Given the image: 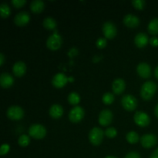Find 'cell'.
Masks as SVG:
<instances>
[{
    "label": "cell",
    "mask_w": 158,
    "mask_h": 158,
    "mask_svg": "<svg viewBox=\"0 0 158 158\" xmlns=\"http://www.w3.org/2000/svg\"><path fill=\"white\" fill-rule=\"evenodd\" d=\"M157 91V84L153 81H147L140 88V96L144 100L152 99Z\"/></svg>",
    "instance_id": "cell-1"
},
{
    "label": "cell",
    "mask_w": 158,
    "mask_h": 158,
    "mask_svg": "<svg viewBox=\"0 0 158 158\" xmlns=\"http://www.w3.org/2000/svg\"><path fill=\"white\" fill-rule=\"evenodd\" d=\"M29 136L34 139H43L46 134V130L44 126L38 123L31 125L29 128Z\"/></svg>",
    "instance_id": "cell-2"
},
{
    "label": "cell",
    "mask_w": 158,
    "mask_h": 158,
    "mask_svg": "<svg viewBox=\"0 0 158 158\" xmlns=\"http://www.w3.org/2000/svg\"><path fill=\"white\" fill-rule=\"evenodd\" d=\"M104 132L99 127H94L90 130L89 134V140L93 145H100L103 140Z\"/></svg>",
    "instance_id": "cell-3"
},
{
    "label": "cell",
    "mask_w": 158,
    "mask_h": 158,
    "mask_svg": "<svg viewBox=\"0 0 158 158\" xmlns=\"http://www.w3.org/2000/svg\"><path fill=\"white\" fill-rule=\"evenodd\" d=\"M62 43H63L62 37L59 34H57L56 32H55V33L51 35L47 39L46 46H47L48 49L54 51L60 49V46H62Z\"/></svg>",
    "instance_id": "cell-4"
},
{
    "label": "cell",
    "mask_w": 158,
    "mask_h": 158,
    "mask_svg": "<svg viewBox=\"0 0 158 158\" xmlns=\"http://www.w3.org/2000/svg\"><path fill=\"white\" fill-rule=\"evenodd\" d=\"M121 104L126 110L133 111L137 108V100L134 96L127 94L122 97Z\"/></svg>",
    "instance_id": "cell-5"
},
{
    "label": "cell",
    "mask_w": 158,
    "mask_h": 158,
    "mask_svg": "<svg viewBox=\"0 0 158 158\" xmlns=\"http://www.w3.org/2000/svg\"><path fill=\"white\" fill-rule=\"evenodd\" d=\"M84 110L80 106H76L73 108L69 114V119L72 123H79L84 117Z\"/></svg>",
    "instance_id": "cell-6"
},
{
    "label": "cell",
    "mask_w": 158,
    "mask_h": 158,
    "mask_svg": "<svg viewBox=\"0 0 158 158\" xmlns=\"http://www.w3.org/2000/svg\"><path fill=\"white\" fill-rule=\"evenodd\" d=\"M134 120L136 124L138 125L139 127H142L148 126L150 121H151L148 114H147L144 112H142V111L136 112V114L134 116Z\"/></svg>",
    "instance_id": "cell-7"
},
{
    "label": "cell",
    "mask_w": 158,
    "mask_h": 158,
    "mask_svg": "<svg viewBox=\"0 0 158 158\" xmlns=\"http://www.w3.org/2000/svg\"><path fill=\"white\" fill-rule=\"evenodd\" d=\"M117 27L114 23L106 22L103 25V33L106 39H114L117 35Z\"/></svg>",
    "instance_id": "cell-8"
},
{
    "label": "cell",
    "mask_w": 158,
    "mask_h": 158,
    "mask_svg": "<svg viewBox=\"0 0 158 158\" xmlns=\"http://www.w3.org/2000/svg\"><path fill=\"white\" fill-rule=\"evenodd\" d=\"M24 116V111L20 106H12L8 109L7 117L10 120H21Z\"/></svg>",
    "instance_id": "cell-9"
},
{
    "label": "cell",
    "mask_w": 158,
    "mask_h": 158,
    "mask_svg": "<svg viewBox=\"0 0 158 158\" xmlns=\"http://www.w3.org/2000/svg\"><path fill=\"white\" fill-rule=\"evenodd\" d=\"M157 143L156 135L153 134H144L140 138V143L144 148H151L155 146Z\"/></svg>",
    "instance_id": "cell-10"
},
{
    "label": "cell",
    "mask_w": 158,
    "mask_h": 158,
    "mask_svg": "<svg viewBox=\"0 0 158 158\" xmlns=\"http://www.w3.org/2000/svg\"><path fill=\"white\" fill-rule=\"evenodd\" d=\"M113 120V114L110 110L105 109L100 112L98 121L101 126L106 127L111 123Z\"/></svg>",
    "instance_id": "cell-11"
},
{
    "label": "cell",
    "mask_w": 158,
    "mask_h": 158,
    "mask_svg": "<svg viewBox=\"0 0 158 158\" xmlns=\"http://www.w3.org/2000/svg\"><path fill=\"white\" fill-rule=\"evenodd\" d=\"M137 72L140 77L148 79L151 75V68L148 63H139L137 67Z\"/></svg>",
    "instance_id": "cell-12"
},
{
    "label": "cell",
    "mask_w": 158,
    "mask_h": 158,
    "mask_svg": "<svg viewBox=\"0 0 158 158\" xmlns=\"http://www.w3.org/2000/svg\"><path fill=\"white\" fill-rule=\"evenodd\" d=\"M30 16L27 12H20L14 18V22L18 26H24L29 22Z\"/></svg>",
    "instance_id": "cell-13"
},
{
    "label": "cell",
    "mask_w": 158,
    "mask_h": 158,
    "mask_svg": "<svg viewBox=\"0 0 158 158\" xmlns=\"http://www.w3.org/2000/svg\"><path fill=\"white\" fill-rule=\"evenodd\" d=\"M123 24L129 28H135L140 24V19L136 15L132 14H127L123 19Z\"/></svg>",
    "instance_id": "cell-14"
},
{
    "label": "cell",
    "mask_w": 158,
    "mask_h": 158,
    "mask_svg": "<svg viewBox=\"0 0 158 158\" xmlns=\"http://www.w3.org/2000/svg\"><path fill=\"white\" fill-rule=\"evenodd\" d=\"M68 82V78L63 73H59L53 77L52 80V83L56 88H62Z\"/></svg>",
    "instance_id": "cell-15"
},
{
    "label": "cell",
    "mask_w": 158,
    "mask_h": 158,
    "mask_svg": "<svg viewBox=\"0 0 158 158\" xmlns=\"http://www.w3.org/2000/svg\"><path fill=\"white\" fill-rule=\"evenodd\" d=\"M14 83V79L8 73H2L0 76V85L2 88L7 89L11 87Z\"/></svg>",
    "instance_id": "cell-16"
},
{
    "label": "cell",
    "mask_w": 158,
    "mask_h": 158,
    "mask_svg": "<svg viewBox=\"0 0 158 158\" xmlns=\"http://www.w3.org/2000/svg\"><path fill=\"white\" fill-rule=\"evenodd\" d=\"M26 66L25 63L23 61H18L13 65L12 67V72L15 74V77H21L26 73Z\"/></svg>",
    "instance_id": "cell-17"
},
{
    "label": "cell",
    "mask_w": 158,
    "mask_h": 158,
    "mask_svg": "<svg viewBox=\"0 0 158 158\" xmlns=\"http://www.w3.org/2000/svg\"><path fill=\"white\" fill-rule=\"evenodd\" d=\"M148 41L149 40H148V35L143 32H140L136 35L135 38H134V43L139 48H143L146 46L148 43Z\"/></svg>",
    "instance_id": "cell-18"
},
{
    "label": "cell",
    "mask_w": 158,
    "mask_h": 158,
    "mask_svg": "<svg viewBox=\"0 0 158 158\" xmlns=\"http://www.w3.org/2000/svg\"><path fill=\"white\" fill-rule=\"evenodd\" d=\"M125 87H126V84L123 79H116L112 84V89L113 91L116 94H120L124 91Z\"/></svg>",
    "instance_id": "cell-19"
},
{
    "label": "cell",
    "mask_w": 158,
    "mask_h": 158,
    "mask_svg": "<svg viewBox=\"0 0 158 158\" xmlns=\"http://www.w3.org/2000/svg\"><path fill=\"white\" fill-rule=\"evenodd\" d=\"M49 115L54 119H58L60 117H62V115L63 114V109L62 107V106H60V104H53L51 106V107L49 108Z\"/></svg>",
    "instance_id": "cell-20"
},
{
    "label": "cell",
    "mask_w": 158,
    "mask_h": 158,
    "mask_svg": "<svg viewBox=\"0 0 158 158\" xmlns=\"http://www.w3.org/2000/svg\"><path fill=\"white\" fill-rule=\"evenodd\" d=\"M44 8L45 3L42 0H33L30 3V9L34 13H40Z\"/></svg>",
    "instance_id": "cell-21"
},
{
    "label": "cell",
    "mask_w": 158,
    "mask_h": 158,
    "mask_svg": "<svg viewBox=\"0 0 158 158\" xmlns=\"http://www.w3.org/2000/svg\"><path fill=\"white\" fill-rule=\"evenodd\" d=\"M148 30L149 33L152 35L158 34V18H154L149 23L148 26Z\"/></svg>",
    "instance_id": "cell-22"
},
{
    "label": "cell",
    "mask_w": 158,
    "mask_h": 158,
    "mask_svg": "<svg viewBox=\"0 0 158 158\" xmlns=\"http://www.w3.org/2000/svg\"><path fill=\"white\" fill-rule=\"evenodd\" d=\"M43 25L46 29L52 30L56 27V22L52 17H46L43 22Z\"/></svg>",
    "instance_id": "cell-23"
},
{
    "label": "cell",
    "mask_w": 158,
    "mask_h": 158,
    "mask_svg": "<svg viewBox=\"0 0 158 158\" xmlns=\"http://www.w3.org/2000/svg\"><path fill=\"white\" fill-rule=\"evenodd\" d=\"M11 13V9L9 8V5L6 4V3H2L0 6V15L2 16V18L6 19L10 15Z\"/></svg>",
    "instance_id": "cell-24"
},
{
    "label": "cell",
    "mask_w": 158,
    "mask_h": 158,
    "mask_svg": "<svg viewBox=\"0 0 158 158\" xmlns=\"http://www.w3.org/2000/svg\"><path fill=\"white\" fill-rule=\"evenodd\" d=\"M126 138L128 143H131V144H134V143H137L138 142L139 135L135 131H131V132L127 134Z\"/></svg>",
    "instance_id": "cell-25"
},
{
    "label": "cell",
    "mask_w": 158,
    "mask_h": 158,
    "mask_svg": "<svg viewBox=\"0 0 158 158\" xmlns=\"http://www.w3.org/2000/svg\"><path fill=\"white\" fill-rule=\"evenodd\" d=\"M68 101L72 105H77L80 102V97L77 93L72 92L68 96Z\"/></svg>",
    "instance_id": "cell-26"
},
{
    "label": "cell",
    "mask_w": 158,
    "mask_h": 158,
    "mask_svg": "<svg viewBox=\"0 0 158 158\" xmlns=\"http://www.w3.org/2000/svg\"><path fill=\"white\" fill-rule=\"evenodd\" d=\"M102 100H103V102L104 104L110 105V104H111V103H114V94H111V93H110V92L106 93V94H103Z\"/></svg>",
    "instance_id": "cell-27"
},
{
    "label": "cell",
    "mask_w": 158,
    "mask_h": 158,
    "mask_svg": "<svg viewBox=\"0 0 158 158\" xmlns=\"http://www.w3.org/2000/svg\"><path fill=\"white\" fill-rule=\"evenodd\" d=\"M29 142H30V138L29 136L26 135V134H23L18 139V143L21 147L28 146L29 144Z\"/></svg>",
    "instance_id": "cell-28"
},
{
    "label": "cell",
    "mask_w": 158,
    "mask_h": 158,
    "mask_svg": "<svg viewBox=\"0 0 158 158\" xmlns=\"http://www.w3.org/2000/svg\"><path fill=\"white\" fill-rule=\"evenodd\" d=\"M117 131L116 128L114 127H109L105 131V135L108 137V138H114L117 136Z\"/></svg>",
    "instance_id": "cell-29"
},
{
    "label": "cell",
    "mask_w": 158,
    "mask_h": 158,
    "mask_svg": "<svg viewBox=\"0 0 158 158\" xmlns=\"http://www.w3.org/2000/svg\"><path fill=\"white\" fill-rule=\"evenodd\" d=\"M132 4L135 9L141 10L145 6V1L143 0H133Z\"/></svg>",
    "instance_id": "cell-30"
},
{
    "label": "cell",
    "mask_w": 158,
    "mask_h": 158,
    "mask_svg": "<svg viewBox=\"0 0 158 158\" xmlns=\"http://www.w3.org/2000/svg\"><path fill=\"white\" fill-rule=\"evenodd\" d=\"M96 44H97V48H99V49H103L106 46V40L105 38H99L97 40Z\"/></svg>",
    "instance_id": "cell-31"
},
{
    "label": "cell",
    "mask_w": 158,
    "mask_h": 158,
    "mask_svg": "<svg viewBox=\"0 0 158 158\" xmlns=\"http://www.w3.org/2000/svg\"><path fill=\"white\" fill-rule=\"evenodd\" d=\"M11 2L15 8H21L26 4V0H12Z\"/></svg>",
    "instance_id": "cell-32"
},
{
    "label": "cell",
    "mask_w": 158,
    "mask_h": 158,
    "mask_svg": "<svg viewBox=\"0 0 158 158\" xmlns=\"http://www.w3.org/2000/svg\"><path fill=\"white\" fill-rule=\"evenodd\" d=\"M9 151V146L6 143H4V144L2 145L1 148H0V155L3 156L5 154H7Z\"/></svg>",
    "instance_id": "cell-33"
},
{
    "label": "cell",
    "mask_w": 158,
    "mask_h": 158,
    "mask_svg": "<svg viewBox=\"0 0 158 158\" xmlns=\"http://www.w3.org/2000/svg\"><path fill=\"white\" fill-rule=\"evenodd\" d=\"M124 158H140V154L137 152H130L125 156Z\"/></svg>",
    "instance_id": "cell-34"
},
{
    "label": "cell",
    "mask_w": 158,
    "mask_h": 158,
    "mask_svg": "<svg viewBox=\"0 0 158 158\" xmlns=\"http://www.w3.org/2000/svg\"><path fill=\"white\" fill-rule=\"evenodd\" d=\"M150 43L152 46H158V38L157 37H152V38L150 40Z\"/></svg>",
    "instance_id": "cell-35"
},
{
    "label": "cell",
    "mask_w": 158,
    "mask_h": 158,
    "mask_svg": "<svg viewBox=\"0 0 158 158\" xmlns=\"http://www.w3.org/2000/svg\"><path fill=\"white\" fill-rule=\"evenodd\" d=\"M150 158H158V148L151 154Z\"/></svg>",
    "instance_id": "cell-36"
},
{
    "label": "cell",
    "mask_w": 158,
    "mask_h": 158,
    "mask_svg": "<svg viewBox=\"0 0 158 158\" xmlns=\"http://www.w3.org/2000/svg\"><path fill=\"white\" fill-rule=\"evenodd\" d=\"M4 60L5 56L3 55V53H0V66H2L3 63H4Z\"/></svg>",
    "instance_id": "cell-37"
},
{
    "label": "cell",
    "mask_w": 158,
    "mask_h": 158,
    "mask_svg": "<svg viewBox=\"0 0 158 158\" xmlns=\"http://www.w3.org/2000/svg\"><path fill=\"white\" fill-rule=\"evenodd\" d=\"M154 114H155V116L158 118V104L155 106V109H154Z\"/></svg>",
    "instance_id": "cell-38"
},
{
    "label": "cell",
    "mask_w": 158,
    "mask_h": 158,
    "mask_svg": "<svg viewBox=\"0 0 158 158\" xmlns=\"http://www.w3.org/2000/svg\"><path fill=\"white\" fill-rule=\"evenodd\" d=\"M154 75H155V77L158 79V66L155 68V70H154Z\"/></svg>",
    "instance_id": "cell-39"
},
{
    "label": "cell",
    "mask_w": 158,
    "mask_h": 158,
    "mask_svg": "<svg viewBox=\"0 0 158 158\" xmlns=\"http://www.w3.org/2000/svg\"><path fill=\"white\" fill-rule=\"evenodd\" d=\"M105 158H117V157H114V156H107V157H106Z\"/></svg>",
    "instance_id": "cell-40"
}]
</instances>
